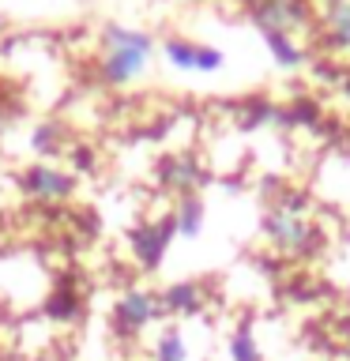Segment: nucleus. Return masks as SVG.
Segmentation results:
<instances>
[{
    "label": "nucleus",
    "mask_w": 350,
    "mask_h": 361,
    "mask_svg": "<svg viewBox=\"0 0 350 361\" xmlns=\"http://www.w3.org/2000/svg\"><path fill=\"white\" fill-rule=\"evenodd\" d=\"M158 312H162V301H158L155 293L132 290V293H124V298L117 301V309H113V324H117L121 331H140V327H147Z\"/></svg>",
    "instance_id": "2"
},
{
    "label": "nucleus",
    "mask_w": 350,
    "mask_h": 361,
    "mask_svg": "<svg viewBox=\"0 0 350 361\" xmlns=\"http://www.w3.org/2000/svg\"><path fill=\"white\" fill-rule=\"evenodd\" d=\"M188 350H185V338H181V331H166L162 338H158L155 346V361H185Z\"/></svg>",
    "instance_id": "13"
},
{
    "label": "nucleus",
    "mask_w": 350,
    "mask_h": 361,
    "mask_svg": "<svg viewBox=\"0 0 350 361\" xmlns=\"http://www.w3.org/2000/svg\"><path fill=\"white\" fill-rule=\"evenodd\" d=\"M162 309H174V312H196L200 309V286L196 282H181L162 298Z\"/></svg>",
    "instance_id": "9"
},
{
    "label": "nucleus",
    "mask_w": 350,
    "mask_h": 361,
    "mask_svg": "<svg viewBox=\"0 0 350 361\" xmlns=\"http://www.w3.org/2000/svg\"><path fill=\"white\" fill-rule=\"evenodd\" d=\"M230 357L234 361H264V354H260V346H256V338L248 327H241V331H234L230 338Z\"/></svg>",
    "instance_id": "12"
},
{
    "label": "nucleus",
    "mask_w": 350,
    "mask_h": 361,
    "mask_svg": "<svg viewBox=\"0 0 350 361\" xmlns=\"http://www.w3.org/2000/svg\"><path fill=\"white\" fill-rule=\"evenodd\" d=\"M267 233H271V241H275L279 248H305V245L313 241V226H309V219H305L301 211H294V207L271 211Z\"/></svg>",
    "instance_id": "3"
},
{
    "label": "nucleus",
    "mask_w": 350,
    "mask_h": 361,
    "mask_svg": "<svg viewBox=\"0 0 350 361\" xmlns=\"http://www.w3.org/2000/svg\"><path fill=\"white\" fill-rule=\"evenodd\" d=\"M174 230L185 233V237H192V233L200 230V200H196V196H185V200H181V207H177V214H174Z\"/></svg>",
    "instance_id": "11"
},
{
    "label": "nucleus",
    "mask_w": 350,
    "mask_h": 361,
    "mask_svg": "<svg viewBox=\"0 0 350 361\" xmlns=\"http://www.w3.org/2000/svg\"><path fill=\"white\" fill-rule=\"evenodd\" d=\"M166 53H169V61H174L177 68H203V72L219 68V61H222V53H219V49H196V45L177 42V38H169V42H166Z\"/></svg>",
    "instance_id": "6"
},
{
    "label": "nucleus",
    "mask_w": 350,
    "mask_h": 361,
    "mask_svg": "<svg viewBox=\"0 0 350 361\" xmlns=\"http://www.w3.org/2000/svg\"><path fill=\"white\" fill-rule=\"evenodd\" d=\"M23 192H30L34 200H64L72 192V177L53 166H30L23 173Z\"/></svg>",
    "instance_id": "5"
},
{
    "label": "nucleus",
    "mask_w": 350,
    "mask_h": 361,
    "mask_svg": "<svg viewBox=\"0 0 350 361\" xmlns=\"http://www.w3.org/2000/svg\"><path fill=\"white\" fill-rule=\"evenodd\" d=\"M0 132H4V113H0Z\"/></svg>",
    "instance_id": "14"
},
{
    "label": "nucleus",
    "mask_w": 350,
    "mask_h": 361,
    "mask_svg": "<svg viewBox=\"0 0 350 361\" xmlns=\"http://www.w3.org/2000/svg\"><path fill=\"white\" fill-rule=\"evenodd\" d=\"M169 233H174V222H169V226H147V230L135 237V252H140V259H143L147 267L158 264V256H162Z\"/></svg>",
    "instance_id": "7"
},
{
    "label": "nucleus",
    "mask_w": 350,
    "mask_h": 361,
    "mask_svg": "<svg viewBox=\"0 0 350 361\" xmlns=\"http://www.w3.org/2000/svg\"><path fill=\"white\" fill-rule=\"evenodd\" d=\"M327 42L335 49H350V0H335L327 8Z\"/></svg>",
    "instance_id": "8"
},
{
    "label": "nucleus",
    "mask_w": 350,
    "mask_h": 361,
    "mask_svg": "<svg viewBox=\"0 0 350 361\" xmlns=\"http://www.w3.org/2000/svg\"><path fill=\"white\" fill-rule=\"evenodd\" d=\"M256 19L264 30H279L286 34L294 27H301L305 19H309V8H305V0H260L256 4Z\"/></svg>",
    "instance_id": "4"
},
{
    "label": "nucleus",
    "mask_w": 350,
    "mask_h": 361,
    "mask_svg": "<svg viewBox=\"0 0 350 361\" xmlns=\"http://www.w3.org/2000/svg\"><path fill=\"white\" fill-rule=\"evenodd\" d=\"M264 42H267V49L275 53V61L279 64H298L301 61V49H298V42L290 38V34H279V30H264Z\"/></svg>",
    "instance_id": "10"
},
{
    "label": "nucleus",
    "mask_w": 350,
    "mask_h": 361,
    "mask_svg": "<svg viewBox=\"0 0 350 361\" xmlns=\"http://www.w3.org/2000/svg\"><path fill=\"white\" fill-rule=\"evenodd\" d=\"M109 56H106V79L109 83H128V79L143 68L147 53H151V38L147 34H135V30H121L113 27L109 30Z\"/></svg>",
    "instance_id": "1"
}]
</instances>
